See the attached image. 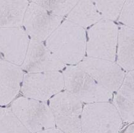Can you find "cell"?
<instances>
[{"instance_id":"1","label":"cell","mask_w":134,"mask_h":133,"mask_svg":"<svg viewBox=\"0 0 134 133\" xmlns=\"http://www.w3.org/2000/svg\"><path fill=\"white\" fill-rule=\"evenodd\" d=\"M46 44L48 49L64 65H77L86 54L85 30L66 19L47 39Z\"/></svg>"},{"instance_id":"2","label":"cell","mask_w":134,"mask_h":133,"mask_svg":"<svg viewBox=\"0 0 134 133\" xmlns=\"http://www.w3.org/2000/svg\"><path fill=\"white\" fill-rule=\"evenodd\" d=\"M62 75L66 91L81 102H108L112 98L111 92L98 84L77 65L68 66Z\"/></svg>"},{"instance_id":"3","label":"cell","mask_w":134,"mask_h":133,"mask_svg":"<svg viewBox=\"0 0 134 133\" xmlns=\"http://www.w3.org/2000/svg\"><path fill=\"white\" fill-rule=\"evenodd\" d=\"M122 119L116 109L107 102L87 104L82 109V133H119Z\"/></svg>"},{"instance_id":"4","label":"cell","mask_w":134,"mask_h":133,"mask_svg":"<svg viewBox=\"0 0 134 133\" xmlns=\"http://www.w3.org/2000/svg\"><path fill=\"white\" fill-rule=\"evenodd\" d=\"M118 28L113 22L102 19L88 31L86 52L89 57L115 62Z\"/></svg>"},{"instance_id":"5","label":"cell","mask_w":134,"mask_h":133,"mask_svg":"<svg viewBox=\"0 0 134 133\" xmlns=\"http://www.w3.org/2000/svg\"><path fill=\"white\" fill-rule=\"evenodd\" d=\"M11 110L31 133L55 126L52 111L45 102L21 97L13 102Z\"/></svg>"},{"instance_id":"6","label":"cell","mask_w":134,"mask_h":133,"mask_svg":"<svg viewBox=\"0 0 134 133\" xmlns=\"http://www.w3.org/2000/svg\"><path fill=\"white\" fill-rule=\"evenodd\" d=\"M50 109L55 125L64 133H81L82 104L66 90L59 92L50 100Z\"/></svg>"},{"instance_id":"7","label":"cell","mask_w":134,"mask_h":133,"mask_svg":"<svg viewBox=\"0 0 134 133\" xmlns=\"http://www.w3.org/2000/svg\"><path fill=\"white\" fill-rule=\"evenodd\" d=\"M21 91L25 97L45 102L64 88L63 75L59 71L26 73L23 76Z\"/></svg>"},{"instance_id":"8","label":"cell","mask_w":134,"mask_h":133,"mask_svg":"<svg viewBox=\"0 0 134 133\" xmlns=\"http://www.w3.org/2000/svg\"><path fill=\"white\" fill-rule=\"evenodd\" d=\"M62 20V17L56 16L32 1L26 8L23 24L32 39L43 42L60 25Z\"/></svg>"},{"instance_id":"9","label":"cell","mask_w":134,"mask_h":133,"mask_svg":"<svg viewBox=\"0 0 134 133\" xmlns=\"http://www.w3.org/2000/svg\"><path fill=\"white\" fill-rule=\"evenodd\" d=\"M77 65L111 93L117 91L125 76L117 64L104 59L86 57Z\"/></svg>"},{"instance_id":"10","label":"cell","mask_w":134,"mask_h":133,"mask_svg":"<svg viewBox=\"0 0 134 133\" xmlns=\"http://www.w3.org/2000/svg\"><path fill=\"white\" fill-rule=\"evenodd\" d=\"M65 65L48 49L43 42L31 39L21 69L27 73L59 71Z\"/></svg>"},{"instance_id":"11","label":"cell","mask_w":134,"mask_h":133,"mask_svg":"<svg viewBox=\"0 0 134 133\" xmlns=\"http://www.w3.org/2000/svg\"><path fill=\"white\" fill-rule=\"evenodd\" d=\"M30 39L21 26L0 27V52L8 62L22 65Z\"/></svg>"},{"instance_id":"12","label":"cell","mask_w":134,"mask_h":133,"mask_svg":"<svg viewBox=\"0 0 134 133\" xmlns=\"http://www.w3.org/2000/svg\"><path fill=\"white\" fill-rule=\"evenodd\" d=\"M23 71L20 66L0 60V105H7L19 93Z\"/></svg>"},{"instance_id":"13","label":"cell","mask_w":134,"mask_h":133,"mask_svg":"<svg viewBox=\"0 0 134 133\" xmlns=\"http://www.w3.org/2000/svg\"><path fill=\"white\" fill-rule=\"evenodd\" d=\"M133 71H129L113 98L121 119L128 123L133 122Z\"/></svg>"},{"instance_id":"14","label":"cell","mask_w":134,"mask_h":133,"mask_svg":"<svg viewBox=\"0 0 134 133\" xmlns=\"http://www.w3.org/2000/svg\"><path fill=\"white\" fill-rule=\"evenodd\" d=\"M133 29L121 25L118 32L117 65L126 71H133L134 67Z\"/></svg>"},{"instance_id":"15","label":"cell","mask_w":134,"mask_h":133,"mask_svg":"<svg viewBox=\"0 0 134 133\" xmlns=\"http://www.w3.org/2000/svg\"><path fill=\"white\" fill-rule=\"evenodd\" d=\"M28 1H0V27L21 26Z\"/></svg>"},{"instance_id":"16","label":"cell","mask_w":134,"mask_h":133,"mask_svg":"<svg viewBox=\"0 0 134 133\" xmlns=\"http://www.w3.org/2000/svg\"><path fill=\"white\" fill-rule=\"evenodd\" d=\"M102 19L93 1H79L67 16V20L81 27L92 26Z\"/></svg>"},{"instance_id":"17","label":"cell","mask_w":134,"mask_h":133,"mask_svg":"<svg viewBox=\"0 0 134 133\" xmlns=\"http://www.w3.org/2000/svg\"><path fill=\"white\" fill-rule=\"evenodd\" d=\"M0 133H31L12 110L0 109Z\"/></svg>"},{"instance_id":"18","label":"cell","mask_w":134,"mask_h":133,"mask_svg":"<svg viewBox=\"0 0 134 133\" xmlns=\"http://www.w3.org/2000/svg\"><path fill=\"white\" fill-rule=\"evenodd\" d=\"M102 19L115 21L119 17L125 1H93Z\"/></svg>"},{"instance_id":"19","label":"cell","mask_w":134,"mask_h":133,"mask_svg":"<svg viewBox=\"0 0 134 133\" xmlns=\"http://www.w3.org/2000/svg\"><path fill=\"white\" fill-rule=\"evenodd\" d=\"M54 15L60 17L68 15L78 1H34Z\"/></svg>"},{"instance_id":"20","label":"cell","mask_w":134,"mask_h":133,"mask_svg":"<svg viewBox=\"0 0 134 133\" xmlns=\"http://www.w3.org/2000/svg\"><path fill=\"white\" fill-rule=\"evenodd\" d=\"M133 1H125L119 15V22L124 26L133 29Z\"/></svg>"},{"instance_id":"21","label":"cell","mask_w":134,"mask_h":133,"mask_svg":"<svg viewBox=\"0 0 134 133\" xmlns=\"http://www.w3.org/2000/svg\"><path fill=\"white\" fill-rule=\"evenodd\" d=\"M36 133H64L63 131H62L61 130H60L58 128L54 127L52 128H49V129H46L42 131H39V132H37Z\"/></svg>"},{"instance_id":"22","label":"cell","mask_w":134,"mask_h":133,"mask_svg":"<svg viewBox=\"0 0 134 133\" xmlns=\"http://www.w3.org/2000/svg\"><path fill=\"white\" fill-rule=\"evenodd\" d=\"M124 133H133V124L130 125L128 127Z\"/></svg>"},{"instance_id":"23","label":"cell","mask_w":134,"mask_h":133,"mask_svg":"<svg viewBox=\"0 0 134 133\" xmlns=\"http://www.w3.org/2000/svg\"><path fill=\"white\" fill-rule=\"evenodd\" d=\"M0 60H1V54H0Z\"/></svg>"}]
</instances>
